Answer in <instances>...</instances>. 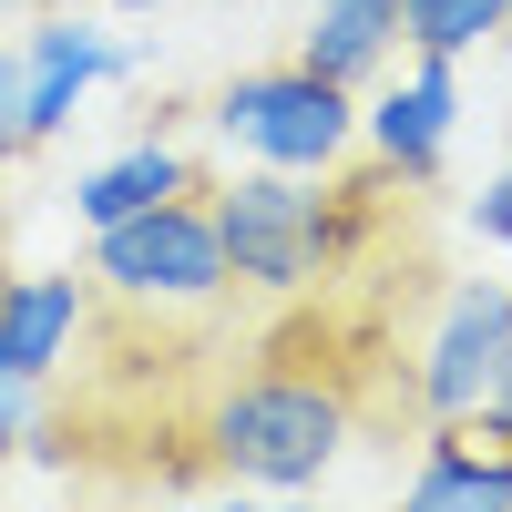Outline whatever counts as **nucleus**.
Masks as SVG:
<instances>
[{"instance_id":"nucleus-15","label":"nucleus","mask_w":512,"mask_h":512,"mask_svg":"<svg viewBox=\"0 0 512 512\" xmlns=\"http://www.w3.org/2000/svg\"><path fill=\"white\" fill-rule=\"evenodd\" d=\"M31 441V390H21V379H0V461H11Z\"/></svg>"},{"instance_id":"nucleus-2","label":"nucleus","mask_w":512,"mask_h":512,"mask_svg":"<svg viewBox=\"0 0 512 512\" xmlns=\"http://www.w3.org/2000/svg\"><path fill=\"white\" fill-rule=\"evenodd\" d=\"M216 134L256 164H287V175H328L338 154L359 144V93L328 82L308 62H277V72H236L216 93Z\"/></svg>"},{"instance_id":"nucleus-19","label":"nucleus","mask_w":512,"mask_h":512,"mask_svg":"<svg viewBox=\"0 0 512 512\" xmlns=\"http://www.w3.org/2000/svg\"><path fill=\"white\" fill-rule=\"evenodd\" d=\"M0 11H21V0H0Z\"/></svg>"},{"instance_id":"nucleus-13","label":"nucleus","mask_w":512,"mask_h":512,"mask_svg":"<svg viewBox=\"0 0 512 512\" xmlns=\"http://www.w3.org/2000/svg\"><path fill=\"white\" fill-rule=\"evenodd\" d=\"M31 154V123H21V52H0V164Z\"/></svg>"},{"instance_id":"nucleus-12","label":"nucleus","mask_w":512,"mask_h":512,"mask_svg":"<svg viewBox=\"0 0 512 512\" xmlns=\"http://www.w3.org/2000/svg\"><path fill=\"white\" fill-rule=\"evenodd\" d=\"M512 31V0H400V41L410 52H482V41Z\"/></svg>"},{"instance_id":"nucleus-8","label":"nucleus","mask_w":512,"mask_h":512,"mask_svg":"<svg viewBox=\"0 0 512 512\" xmlns=\"http://www.w3.org/2000/svg\"><path fill=\"white\" fill-rule=\"evenodd\" d=\"M82 328H93V287H82L72 267L62 277H11V287H0V379L41 390V379L72 359Z\"/></svg>"},{"instance_id":"nucleus-18","label":"nucleus","mask_w":512,"mask_h":512,"mask_svg":"<svg viewBox=\"0 0 512 512\" xmlns=\"http://www.w3.org/2000/svg\"><path fill=\"white\" fill-rule=\"evenodd\" d=\"M0 287H11V246H0Z\"/></svg>"},{"instance_id":"nucleus-3","label":"nucleus","mask_w":512,"mask_h":512,"mask_svg":"<svg viewBox=\"0 0 512 512\" xmlns=\"http://www.w3.org/2000/svg\"><path fill=\"white\" fill-rule=\"evenodd\" d=\"M93 277L123 308H216L236 287L226 246H216V216L195 195H164L144 216H123V226H93Z\"/></svg>"},{"instance_id":"nucleus-6","label":"nucleus","mask_w":512,"mask_h":512,"mask_svg":"<svg viewBox=\"0 0 512 512\" xmlns=\"http://www.w3.org/2000/svg\"><path fill=\"white\" fill-rule=\"evenodd\" d=\"M21 123H31V144H52L62 123L82 113V93L93 82H113V72H134V52H113V41L82 21V11H52V21H31L21 41Z\"/></svg>"},{"instance_id":"nucleus-16","label":"nucleus","mask_w":512,"mask_h":512,"mask_svg":"<svg viewBox=\"0 0 512 512\" xmlns=\"http://www.w3.org/2000/svg\"><path fill=\"white\" fill-rule=\"evenodd\" d=\"M482 431L512 451V349H502V379H492V400H482Z\"/></svg>"},{"instance_id":"nucleus-10","label":"nucleus","mask_w":512,"mask_h":512,"mask_svg":"<svg viewBox=\"0 0 512 512\" xmlns=\"http://www.w3.org/2000/svg\"><path fill=\"white\" fill-rule=\"evenodd\" d=\"M400 52V0H318V21L297 31V62L328 82H379V62Z\"/></svg>"},{"instance_id":"nucleus-17","label":"nucleus","mask_w":512,"mask_h":512,"mask_svg":"<svg viewBox=\"0 0 512 512\" xmlns=\"http://www.w3.org/2000/svg\"><path fill=\"white\" fill-rule=\"evenodd\" d=\"M93 11H164V0H93Z\"/></svg>"},{"instance_id":"nucleus-4","label":"nucleus","mask_w":512,"mask_h":512,"mask_svg":"<svg viewBox=\"0 0 512 512\" xmlns=\"http://www.w3.org/2000/svg\"><path fill=\"white\" fill-rule=\"evenodd\" d=\"M205 216H216V246H226V277H236V287L297 297V287L318 277V185H308V175L256 164V175H236Z\"/></svg>"},{"instance_id":"nucleus-5","label":"nucleus","mask_w":512,"mask_h":512,"mask_svg":"<svg viewBox=\"0 0 512 512\" xmlns=\"http://www.w3.org/2000/svg\"><path fill=\"white\" fill-rule=\"evenodd\" d=\"M502 349H512V287H492V277L451 287L431 349H420V410L431 420H482L492 379H502Z\"/></svg>"},{"instance_id":"nucleus-1","label":"nucleus","mask_w":512,"mask_h":512,"mask_svg":"<svg viewBox=\"0 0 512 512\" xmlns=\"http://www.w3.org/2000/svg\"><path fill=\"white\" fill-rule=\"evenodd\" d=\"M338 441H349V400H338V379H318V369H256L246 390H226L216 420H205L216 472L267 482V492H308L338 461Z\"/></svg>"},{"instance_id":"nucleus-9","label":"nucleus","mask_w":512,"mask_h":512,"mask_svg":"<svg viewBox=\"0 0 512 512\" xmlns=\"http://www.w3.org/2000/svg\"><path fill=\"white\" fill-rule=\"evenodd\" d=\"M410 502L420 512H502L512 502V451L472 420H431V451L410 472Z\"/></svg>"},{"instance_id":"nucleus-7","label":"nucleus","mask_w":512,"mask_h":512,"mask_svg":"<svg viewBox=\"0 0 512 512\" xmlns=\"http://www.w3.org/2000/svg\"><path fill=\"white\" fill-rule=\"evenodd\" d=\"M451 113H461V72H451V52H420L390 93L359 113V134L379 144V164H390L400 185H431V175H441V144H451Z\"/></svg>"},{"instance_id":"nucleus-11","label":"nucleus","mask_w":512,"mask_h":512,"mask_svg":"<svg viewBox=\"0 0 512 512\" xmlns=\"http://www.w3.org/2000/svg\"><path fill=\"white\" fill-rule=\"evenodd\" d=\"M164 195H195V164L175 144H134V154H113V164H93V175L72 185L82 226H123V216H144V205H164Z\"/></svg>"},{"instance_id":"nucleus-14","label":"nucleus","mask_w":512,"mask_h":512,"mask_svg":"<svg viewBox=\"0 0 512 512\" xmlns=\"http://www.w3.org/2000/svg\"><path fill=\"white\" fill-rule=\"evenodd\" d=\"M472 226H482L492 246H512V164H502V175H492V185L472 195Z\"/></svg>"}]
</instances>
